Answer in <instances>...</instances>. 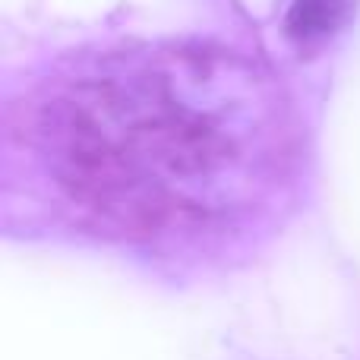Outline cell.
Here are the masks:
<instances>
[{"instance_id":"1","label":"cell","mask_w":360,"mask_h":360,"mask_svg":"<svg viewBox=\"0 0 360 360\" xmlns=\"http://www.w3.org/2000/svg\"><path fill=\"white\" fill-rule=\"evenodd\" d=\"M348 0H294L285 16V32L294 41H319L342 25Z\"/></svg>"}]
</instances>
